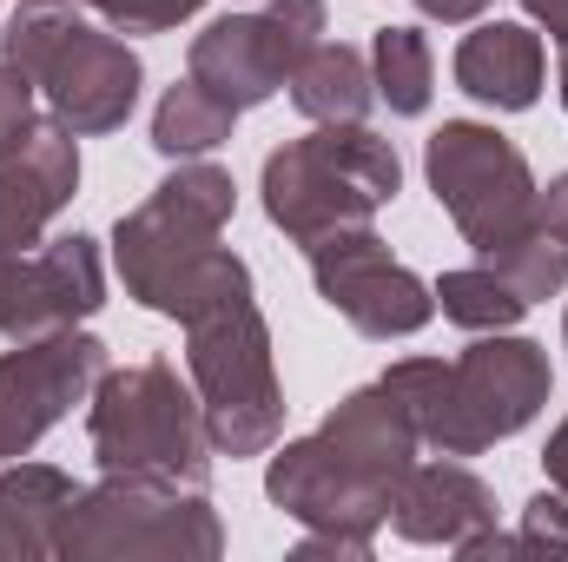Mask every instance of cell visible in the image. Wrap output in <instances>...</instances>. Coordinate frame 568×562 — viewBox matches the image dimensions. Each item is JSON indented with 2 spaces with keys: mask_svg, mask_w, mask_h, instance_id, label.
<instances>
[{
  "mask_svg": "<svg viewBox=\"0 0 568 562\" xmlns=\"http://www.w3.org/2000/svg\"><path fill=\"white\" fill-rule=\"evenodd\" d=\"M529 7V20L556 40V47H568V0H523Z\"/></svg>",
  "mask_w": 568,
  "mask_h": 562,
  "instance_id": "4dcf8cb0",
  "label": "cell"
},
{
  "mask_svg": "<svg viewBox=\"0 0 568 562\" xmlns=\"http://www.w3.org/2000/svg\"><path fill=\"white\" fill-rule=\"evenodd\" d=\"M311 259V284L317 298L364 338L390 344V338H417L429 318H436V291H429L404 259H390V245L371 232V225H351V232H331L317 245H304Z\"/></svg>",
  "mask_w": 568,
  "mask_h": 562,
  "instance_id": "9c48e42d",
  "label": "cell"
},
{
  "mask_svg": "<svg viewBox=\"0 0 568 562\" xmlns=\"http://www.w3.org/2000/svg\"><path fill=\"white\" fill-rule=\"evenodd\" d=\"M232 212H239L232 172L212 165V159H179L152 185V199L120 212V225H113V265L126 279V298H140L152 311L179 265H192L205 245H219Z\"/></svg>",
  "mask_w": 568,
  "mask_h": 562,
  "instance_id": "8992f818",
  "label": "cell"
},
{
  "mask_svg": "<svg viewBox=\"0 0 568 562\" xmlns=\"http://www.w3.org/2000/svg\"><path fill=\"white\" fill-rule=\"evenodd\" d=\"M284 87H291V107H297L311 127H357V120H371V107H377L371 53L351 47V40H317V47L304 53V67H297Z\"/></svg>",
  "mask_w": 568,
  "mask_h": 562,
  "instance_id": "d6986e66",
  "label": "cell"
},
{
  "mask_svg": "<svg viewBox=\"0 0 568 562\" xmlns=\"http://www.w3.org/2000/svg\"><path fill=\"white\" fill-rule=\"evenodd\" d=\"M529 550H568V496L562 490H542V496H529V510H523V530H516Z\"/></svg>",
  "mask_w": 568,
  "mask_h": 562,
  "instance_id": "4316f807",
  "label": "cell"
},
{
  "mask_svg": "<svg viewBox=\"0 0 568 562\" xmlns=\"http://www.w3.org/2000/svg\"><path fill=\"white\" fill-rule=\"evenodd\" d=\"M489 0H417V13L424 20H443V27H463V20H476Z\"/></svg>",
  "mask_w": 568,
  "mask_h": 562,
  "instance_id": "1f68e13d",
  "label": "cell"
},
{
  "mask_svg": "<svg viewBox=\"0 0 568 562\" xmlns=\"http://www.w3.org/2000/svg\"><path fill=\"white\" fill-rule=\"evenodd\" d=\"M185 378L205 404L212 456H272L284 436V384L258 298H232L185 324Z\"/></svg>",
  "mask_w": 568,
  "mask_h": 562,
  "instance_id": "3957f363",
  "label": "cell"
},
{
  "mask_svg": "<svg viewBox=\"0 0 568 562\" xmlns=\"http://www.w3.org/2000/svg\"><path fill=\"white\" fill-rule=\"evenodd\" d=\"M496 523V490L463 463H410L390 496V530L424 550H456Z\"/></svg>",
  "mask_w": 568,
  "mask_h": 562,
  "instance_id": "2e32d148",
  "label": "cell"
},
{
  "mask_svg": "<svg viewBox=\"0 0 568 562\" xmlns=\"http://www.w3.org/2000/svg\"><path fill=\"white\" fill-rule=\"evenodd\" d=\"M265 496L278 503L297 530H317V536H377V523H390V496L371 490L364 476H351L317 443V430L297 436V443H284V450L272 443Z\"/></svg>",
  "mask_w": 568,
  "mask_h": 562,
  "instance_id": "4fadbf2b",
  "label": "cell"
},
{
  "mask_svg": "<svg viewBox=\"0 0 568 562\" xmlns=\"http://www.w3.org/2000/svg\"><path fill=\"white\" fill-rule=\"evenodd\" d=\"M317 443H324L351 476H364V483L384 490V496H397L404 470H410L417 450H424V436H417L410 411H404L384 384H364V391L337 398L331 418L317 423Z\"/></svg>",
  "mask_w": 568,
  "mask_h": 562,
  "instance_id": "9a60e30c",
  "label": "cell"
},
{
  "mask_svg": "<svg viewBox=\"0 0 568 562\" xmlns=\"http://www.w3.org/2000/svg\"><path fill=\"white\" fill-rule=\"evenodd\" d=\"M556 93H562V107H568V47H562V67H556Z\"/></svg>",
  "mask_w": 568,
  "mask_h": 562,
  "instance_id": "d6a6232c",
  "label": "cell"
},
{
  "mask_svg": "<svg viewBox=\"0 0 568 562\" xmlns=\"http://www.w3.org/2000/svg\"><path fill=\"white\" fill-rule=\"evenodd\" d=\"M476 259L509 284L529 311H536V304H549L556 291H568V245H562V239H549L542 225H536V232H523V239H509V245H496V252H476Z\"/></svg>",
  "mask_w": 568,
  "mask_h": 562,
  "instance_id": "cb8c5ba5",
  "label": "cell"
},
{
  "mask_svg": "<svg viewBox=\"0 0 568 562\" xmlns=\"http://www.w3.org/2000/svg\"><path fill=\"white\" fill-rule=\"evenodd\" d=\"M424 172L436 205L476 252L536 232V172L509 133L483 120H443L424 145Z\"/></svg>",
  "mask_w": 568,
  "mask_h": 562,
  "instance_id": "52a82bcc",
  "label": "cell"
},
{
  "mask_svg": "<svg viewBox=\"0 0 568 562\" xmlns=\"http://www.w3.org/2000/svg\"><path fill=\"white\" fill-rule=\"evenodd\" d=\"M87 443L106 476H172L199 483L212 476V436L192 378H179L165 358H140L126 371L106 364V378L87 398Z\"/></svg>",
  "mask_w": 568,
  "mask_h": 562,
  "instance_id": "7a4b0ae2",
  "label": "cell"
},
{
  "mask_svg": "<svg viewBox=\"0 0 568 562\" xmlns=\"http://www.w3.org/2000/svg\"><path fill=\"white\" fill-rule=\"evenodd\" d=\"M106 378V344L93 331H53V338H13L0 351V463H20L73 404L93 398Z\"/></svg>",
  "mask_w": 568,
  "mask_h": 562,
  "instance_id": "30bf717a",
  "label": "cell"
},
{
  "mask_svg": "<svg viewBox=\"0 0 568 562\" xmlns=\"http://www.w3.org/2000/svg\"><path fill=\"white\" fill-rule=\"evenodd\" d=\"M232 298H252V265H245L239 252H225V245H205L192 265L172 272V284L159 291L152 311L192 324V318H205V311H219V304H232Z\"/></svg>",
  "mask_w": 568,
  "mask_h": 562,
  "instance_id": "7402d4cb",
  "label": "cell"
},
{
  "mask_svg": "<svg viewBox=\"0 0 568 562\" xmlns=\"http://www.w3.org/2000/svg\"><path fill=\"white\" fill-rule=\"evenodd\" d=\"M371 80L397 120H424L429 93H436V53H429L424 27H377L371 33Z\"/></svg>",
  "mask_w": 568,
  "mask_h": 562,
  "instance_id": "44dd1931",
  "label": "cell"
},
{
  "mask_svg": "<svg viewBox=\"0 0 568 562\" xmlns=\"http://www.w3.org/2000/svg\"><path fill=\"white\" fill-rule=\"evenodd\" d=\"M33 87L47 93V113H53L67 133L93 140V133H120V127L133 120L145 67L113 27L73 20V27L33 60Z\"/></svg>",
  "mask_w": 568,
  "mask_h": 562,
  "instance_id": "8fae6325",
  "label": "cell"
},
{
  "mask_svg": "<svg viewBox=\"0 0 568 562\" xmlns=\"http://www.w3.org/2000/svg\"><path fill=\"white\" fill-rule=\"evenodd\" d=\"M232 127H239V107L219 100L212 87H199L192 73L172 80L159 93V107H152V145L165 159H205V152H219L232 140Z\"/></svg>",
  "mask_w": 568,
  "mask_h": 562,
  "instance_id": "ffe728a7",
  "label": "cell"
},
{
  "mask_svg": "<svg viewBox=\"0 0 568 562\" xmlns=\"http://www.w3.org/2000/svg\"><path fill=\"white\" fill-rule=\"evenodd\" d=\"M549 391H556V364L536 338L476 331V344L449 364L436 411L424 418V443L443 456H483L542 418Z\"/></svg>",
  "mask_w": 568,
  "mask_h": 562,
  "instance_id": "5b68a950",
  "label": "cell"
},
{
  "mask_svg": "<svg viewBox=\"0 0 568 562\" xmlns=\"http://www.w3.org/2000/svg\"><path fill=\"white\" fill-rule=\"evenodd\" d=\"M225 550V523L199 483L172 476H106L73 496L60 516L53 556H159V562H212Z\"/></svg>",
  "mask_w": 568,
  "mask_h": 562,
  "instance_id": "277c9868",
  "label": "cell"
},
{
  "mask_svg": "<svg viewBox=\"0 0 568 562\" xmlns=\"http://www.w3.org/2000/svg\"><path fill=\"white\" fill-rule=\"evenodd\" d=\"M536 225L568 245V172H556L549 185H536Z\"/></svg>",
  "mask_w": 568,
  "mask_h": 562,
  "instance_id": "83f0119b",
  "label": "cell"
},
{
  "mask_svg": "<svg viewBox=\"0 0 568 562\" xmlns=\"http://www.w3.org/2000/svg\"><path fill=\"white\" fill-rule=\"evenodd\" d=\"M33 73H20L13 60H0V159H13L20 145L33 140V127H40V113H33Z\"/></svg>",
  "mask_w": 568,
  "mask_h": 562,
  "instance_id": "484cf974",
  "label": "cell"
},
{
  "mask_svg": "<svg viewBox=\"0 0 568 562\" xmlns=\"http://www.w3.org/2000/svg\"><path fill=\"white\" fill-rule=\"evenodd\" d=\"M87 13H100L113 33H172L179 20H192L205 0H80Z\"/></svg>",
  "mask_w": 568,
  "mask_h": 562,
  "instance_id": "d4e9b609",
  "label": "cell"
},
{
  "mask_svg": "<svg viewBox=\"0 0 568 562\" xmlns=\"http://www.w3.org/2000/svg\"><path fill=\"white\" fill-rule=\"evenodd\" d=\"M429 291H436V311H443L449 324H463V331H516V324H523V311H529V304L496 279L483 259H476V265H463V272H443Z\"/></svg>",
  "mask_w": 568,
  "mask_h": 562,
  "instance_id": "603a6c76",
  "label": "cell"
},
{
  "mask_svg": "<svg viewBox=\"0 0 568 562\" xmlns=\"http://www.w3.org/2000/svg\"><path fill=\"white\" fill-rule=\"evenodd\" d=\"M542 73H549V47L523 20H483L456 47V87L496 113H529L542 100Z\"/></svg>",
  "mask_w": 568,
  "mask_h": 562,
  "instance_id": "e0dca14e",
  "label": "cell"
},
{
  "mask_svg": "<svg viewBox=\"0 0 568 562\" xmlns=\"http://www.w3.org/2000/svg\"><path fill=\"white\" fill-rule=\"evenodd\" d=\"M80 192V133H67L53 113L33 127V140L0 159V252H27L47 239V225Z\"/></svg>",
  "mask_w": 568,
  "mask_h": 562,
  "instance_id": "5bb4252c",
  "label": "cell"
},
{
  "mask_svg": "<svg viewBox=\"0 0 568 562\" xmlns=\"http://www.w3.org/2000/svg\"><path fill=\"white\" fill-rule=\"evenodd\" d=\"M80 483L53 463H0V556H53Z\"/></svg>",
  "mask_w": 568,
  "mask_h": 562,
  "instance_id": "ac0fdd59",
  "label": "cell"
},
{
  "mask_svg": "<svg viewBox=\"0 0 568 562\" xmlns=\"http://www.w3.org/2000/svg\"><path fill=\"white\" fill-rule=\"evenodd\" d=\"M258 192H265V219L291 245H317L331 232L371 225L404 192V159L364 120L357 127H317L304 140H284L265 152Z\"/></svg>",
  "mask_w": 568,
  "mask_h": 562,
  "instance_id": "6da1fadb",
  "label": "cell"
},
{
  "mask_svg": "<svg viewBox=\"0 0 568 562\" xmlns=\"http://www.w3.org/2000/svg\"><path fill=\"white\" fill-rule=\"evenodd\" d=\"M562 344H568V311H562Z\"/></svg>",
  "mask_w": 568,
  "mask_h": 562,
  "instance_id": "836d02e7",
  "label": "cell"
},
{
  "mask_svg": "<svg viewBox=\"0 0 568 562\" xmlns=\"http://www.w3.org/2000/svg\"><path fill=\"white\" fill-rule=\"evenodd\" d=\"M317 40H324V0H272L258 13H225L205 33H192L185 73L219 100H232L239 113H252L304 67Z\"/></svg>",
  "mask_w": 568,
  "mask_h": 562,
  "instance_id": "ba28073f",
  "label": "cell"
},
{
  "mask_svg": "<svg viewBox=\"0 0 568 562\" xmlns=\"http://www.w3.org/2000/svg\"><path fill=\"white\" fill-rule=\"evenodd\" d=\"M542 470H549V490L568 496V418L549 430V450H542Z\"/></svg>",
  "mask_w": 568,
  "mask_h": 562,
  "instance_id": "f546056e",
  "label": "cell"
},
{
  "mask_svg": "<svg viewBox=\"0 0 568 562\" xmlns=\"http://www.w3.org/2000/svg\"><path fill=\"white\" fill-rule=\"evenodd\" d=\"M106 304L100 239L67 232L27 252H0V338H53Z\"/></svg>",
  "mask_w": 568,
  "mask_h": 562,
  "instance_id": "7c38bea8",
  "label": "cell"
},
{
  "mask_svg": "<svg viewBox=\"0 0 568 562\" xmlns=\"http://www.w3.org/2000/svg\"><path fill=\"white\" fill-rule=\"evenodd\" d=\"M297 556H371V536H317V530H304Z\"/></svg>",
  "mask_w": 568,
  "mask_h": 562,
  "instance_id": "f1b7e54d",
  "label": "cell"
}]
</instances>
